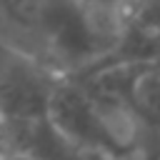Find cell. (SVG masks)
<instances>
[{"instance_id":"1","label":"cell","mask_w":160,"mask_h":160,"mask_svg":"<svg viewBox=\"0 0 160 160\" xmlns=\"http://www.w3.org/2000/svg\"><path fill=\"white\" fill-rule=\"evenodd\" d=\"M2 10L32 62L58 80L92 72L120 32V0H5Z\"/></svg>"},{"instance_id":"2","label":"cell","mask_w":160,"mask_h":160,"mask_svg":"<svg viewBox=\"0 0 160 160\" xmlns=\"http://www.w3.org/2000/svg\"><path fill=\"white\" fill-rule=\"evenodd\" d=\"M48 125L65 148L105 160L132 155L140 140V128L130 110L112 92L85 78L55 82L48 102Z\"/></svg>"},{"instance_id":"3","label":"cell","mask_w":160,"mask_h":160,"mask_svg":"<svg viewBox=\"0 0 160 160\" xmlns=\"http://www.w3.org/2000/svg\"><path fill=\"white\" fill-rule=\"evenodd\" d=\"M85 80L112 92L130 110L140 132L148 130L160 138V60L108 68L85 75Z\"/></svg>"},{"instance_id":"4","label":"cell","mask_w":160,"mask_h":160,"mask_svg":"<svg viewBox=\"0 0 160 160\" xmlns=\"http://www.w3.org/2000/svg\"><path fill=\"white\" fill-rule=\"evenodd\" d=\"M150 60H160V0H120L118 42L92 72Z\"/></svg>"}]
</instances>
